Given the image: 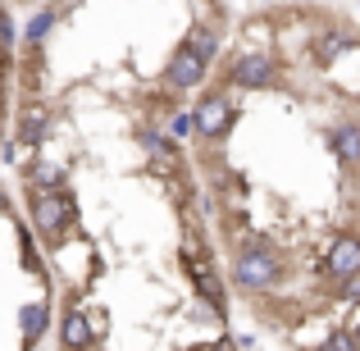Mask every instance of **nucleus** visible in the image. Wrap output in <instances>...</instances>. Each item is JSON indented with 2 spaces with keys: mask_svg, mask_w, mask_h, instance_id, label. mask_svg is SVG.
<instances>
[{
  "mask_svg": "<svg viewBox=\"0 0 360 351\" xmlns=\"http://www.w3.org/2000/svg\"><path fill=\"white\" fill-rule=\"evenodd\" d=\"M238 283L242 288H269L274 279H278V255L274 251H246L238 255Z\"/></svg>",
  "mask_w": 360,
  "mask_h": 351,
  "instance_id": "f257e3e1",
  "label": "nucleus"
},
{
  "mask_svg": "<svg viewBox=\"0 0 360 351\" xmlns=\"http://www.w3.org/2000/svg\"><path fill=\"white\" fill-rule=\"evenodd\" d=\"M32 215H37V229H41V233H60L64 219H69V201H64V196H55V187H41Z\"/></svg>",
  "mask_w": 360,
  "mask_h": 351,
  "instance_id": "f03ea898",
  "label": "nucleus"
},
{
  "mask_svg": "<svg viewBox=\"0 0 360 351\" xmlns=\"http://www.w3.org/2000/svg\"><path fill=\"white\" fill-rule=\"evenodd\" d=\"M192 123H196L201 132H210V137L229 132V123H233V110H229V101H219V96L201 101V106H196V115H192Z\"/></svg>",
  "mask_w": 360,
  "mask_h": 351,
  "instance_id": "7ed1b4c3",
  "label": "nucleus"
},
{
  "mask_svg": "<svg viewBox=\"0 0 360 351\" xmlns=\"http://www.w3.org/2000/svg\"><path fill=\"white\" fill-rule=\"evenodd\" d=\"M169 78H174V87H196V82L205 78V60L192 46H183V51L174 55V64H169Z\"/></svg>",
  "mask_w": 360,
  "mask_h": 351,
  "instance_id": "20e7f679",
  "label": "nucleus"
},
{
  "mask_svg": "<svg viewBox=\"0 0 360 351\" xmlns=\"http://www.w3.org/2000/svg\"><path fill=\"white\" fill-rule=\"evenodd\" d=\"M328 274H338V279H360V242L356 237H342V242L328 251Z\"/></svg>",
  "mask_w": 360,
  "mask_h": 351,
  "instance_id": "39448f33",
  "label": "nucleus"
},
{
  "mask_svg": "<svg viewBox=\"0 0 360 351\" xmlns=\"http://www.w3.org/2000/svg\"><path fill=\"white\" fill-rule=\"evenodd\" d=\"M269 78H274V64L264 60V55H242V60L233 64V82H238V87H264Z\"/></svg>",
  "mask_w": 360,
  "mask_h": 351,
  "instance_id": "423d86ee",
  "label": "nucleus"
},
{
  "mask_svg": "<svg viewBox=\"0 0 360 351\" xmlns=\"http://www.w3.org/2000/svg\"><path fill=\"white\" fill-rule=\"evenodd\" d=\"M41 132H46V110H41V106H32L23 119H18V141L37 146V141H41Z\"/></svg>",
  "mask_w": 360,
  "mask_h": 351,
  "instance_id": "0eeeda50",
  "label": "nucleus"
},
{
  "mask_svg": "<svg viewBox=\"0 0 360 351\" xmlns=\"http://www.w3.org/2000/svg\"><path fill=\"white\" fill-rule=\"evenodd\" d=\"M91 333H96V328H91V319H82V315H69V319H64V343H69V347H87Z\"/></svg>",
  "mask_w": 360,
  "mask_h": 351,
  "instance_id": "6e6552de",
  "label": "nucleus"
},
{
  "mask_svg": "<svg viewBox=\"0 0 360 351\" xmlns=\"http://www.w3.org/2000/svg\"><path fill=\"white\" fill-rule=\"evenodd\" d=\"M333 146H338V155L342 160H360V128H338V137H333Z\"/></svg>",
  "mask_w": 360,
  "mask_h": 351,
  "instance_id": "1a4fd4ad",
  "label": "nucleus"
},
{
  "mask_svg": "<svg viewBox=\"0 0 360 351\" xmlns=\"http://www.w3.org/2000/svg\"><path fill=\"white\" fill-rule=\"evenodd\" d=\"M18 319H23V338H27V343H37L41 328H46V306H27Z\"/></svg>",
  "mask_w": 360,
  "mask_h": 351,
  "instance_id": "9d476101",
  "label": "nucleus"
},
{
  "mask_svg": "<svg viewBox=\"0 0 360 351\" xmlns=\"http://www.w3.org/2000/svg\"><path fill=\"white\" fill-rule=\"evenodd\" d=\"M32 178H37V187H60V165H51V160H41V165L32 169Z\"/></svg>",
  "mask_w": 360,
  "mask_h": 351,
  "instance_id": "9b49d317",
  "label": "nucleus"
},
{
  "mask_svg": "<svg viewBox=\"0 0 360 351\" xmlns=\"http://www.w3.org/2000/svg\"><path fill=\"white\" fill-rule=\"evenodd\" d=\"M187 46H192V51L201 55V60H210V55H214V46H219V42H214V37L201 27V32H192V42H187Z\"/></svg>",
  "mask_w": 360,
  "mask_h": 351,
  "instance_id": "f8f14e48",
  "label": "nucleus"
},
{
  "mask_svg": "<svg viewBox=\"0 0 360 351\" xmlns=\"http://www.w3.org/2000/svg\"><path fill=\"white\" fill-rule=\"evenodd\" d=\"M51 23H55V14H37L32 23H27V37H41V32H46Z\"/></svg>",
  "mask_w": 360,
  "mask_h": 351,
  "instance_id": "ddd939ff",
  "label": "nucleus"
},
{
  "mask_svg": "<svg viewBox=\"0 0 360 351\" xmlns=\"http://www.w3.org/2000/svg\"><path fill=\"white\" fill-rule=\"evenodd\" d=\"M342 46H347V32H333V37H328V42H324V60H328V55H338V51H342Z\"/></svg>",
  "mask_w": 360,
  "mask_h": 351,
  "instance_id": "4468645a",
  "label": "nucleus"
},
{
  "mask_svg": "<svg viewBox=\"0 0 360 351\" xmlns=\"http://www.w3.org/2000/svg\"><path fill=\"white\" fill-rule=\"evenodd\" d=\"M9 42H14V27H9V18L0 14V46H9Z\"/></svg>",
  "mask_w": 360,
  "mask_h": 351,
  "instance_id": "2eb2a0df",
  "label": "nucleus"
},
{
  "mask_svg": "<svg viewBox=\"0 0 360 351\" xmlns=\"http://www.w3.org/2000/svg\"><path fill=\"white\" fill-rule=\"evenodd\" d=\"M352 328H356V338H360V324H352Z\"/></svg>",
  "mask_w": 360,
  "mask_h": 351,
  "instance_id": "dca6fc26",
  "label": "nucleus"
},
{
  "mask_svg": "<svg viewBox=\"0 0 360 351\" xmlns=\"http://www.w3.org/2000/svg\"><path fill=\"white\" fill-rule=\"evenodd\" d=\"M0 205H5V196H0Z\"/></svg>",
  "mask_w": 360,
  "mask_h": 351,
  "instance_id": "f3484780",
  "label": "nucleus"
}]
</instances>
